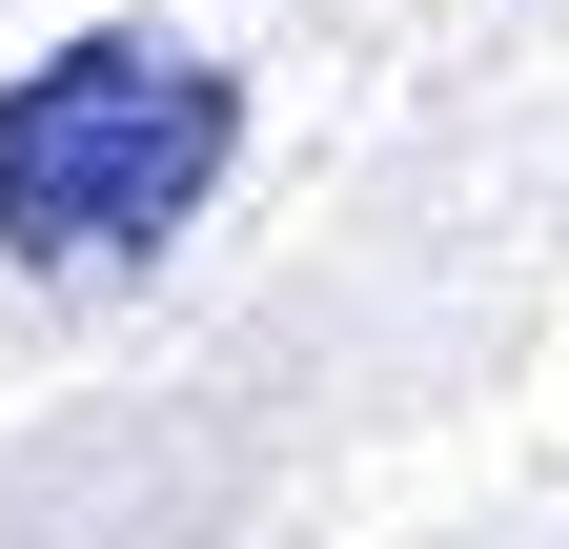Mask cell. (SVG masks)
Returning a JSON list of instances; mask_svg holds the SVG:
<instances>
[{
    "mask_svg": "<svg viewBox=\"0 0 569 549\" xmlns=\"http://www.w3.org/2000/svg\"><path fill=\"white\" fill-rule=\"evenodd\" d=\"M244 163V82L183 21H82L0 61V264L21 286H142Z\"/></svg>",
    "mask_w": 569,
    "mask_h": 549,
    "instance_id": "1",
    "label": "cell"
}]
</instances>
